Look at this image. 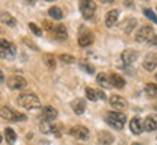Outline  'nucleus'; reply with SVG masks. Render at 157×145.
<instances>
[{
  "instance_id": "c85d7f7f",
  "label": "nucleus",
  "mask_w": 157,
  "mask_h": 145,
  "mask_svg": "<svg viewBox=\"0 0 157 145\" xmlns=\"http://www.w3.org/2000/svg\"><path fill=\"white\" fill-rule=\"evenodd\" d=\"M78 65H80V68H82V70H84V71L89 72V74H93V72H95V67H93L92 64H89V62L80 61V62H78Z\"/></svg>"
},
{
  "instance_id": "ddd939ff",
  "label": "nucleus",
  "mask_w": 157,
  "mask_h": 145,
  "mask_svg": "<svg viewBox=\"0 0 157 145\" xmlns=\"http://www.w3.org/2000/svg\"><path fill=\"white\" fill-rule=\"evenodd\" d=\"M143 67L146 68L147 71H154L157 67V54H148V55L144 58Z\"/></svg>"
},
{
  "instance_id": "a878e982",
  "label": "nucleus",
  "mask_w": 157,
  "mask_h": 145,
  "mask_svg": "<svg viewBox=\"0 0 157 145\" xmlns=\"http://www.w3.org/2000/svg\"><path fill=\"white\" fill-rule=\"evenodd\" d=\"M144 91H146L147 96H150V97H157V84L147 83L146 87H144Z\"/></svg>"
},
{
  "instance_id": "2eb2a0df",
  "label": "nucleus",
  "mask_w": 157,
  "mask_h": 145,
  "mask_svg": "<svg viewBox=\"0 0 157 145\" xmlns=\"http://www.w3.org/2000/svg\"><path fill=\"white\" fill-rule=\"evenodd\" d=\"M93 39H95V36H93L92 32L84 31V32H82L80 36H78V45H80V46H89V45L93 44Z\"/></svg>"
},
{
  "instance_id": "4c0bfd02",
  "label": "nucleus",
  "mask_w": 157,
  "mask_h": 145,
  "mask_svg": "<svg viewBox=\"0 0 157 145\" xmlns=\"http://www.w3.org/2000/svg\"><path fill=\"white\" fill-rule=\"evenodd\" d=\"M131 145H141V144H140V142H132Z\"/></svg>"
},
{
  "instance_id": "393cba45",
  "label": "nucleus",
  "mask_w": 157,
  "mask_h": 145,
  "mask_svg": "<svg viewBox=\"0 0 157 145\" xmlns=\"http://www.w3.org/2000/svg\"><path fill=\"white\" fill-rule=\"evenodd\" d=\"M2 23H3V25H7V28H15L17 22L12 15H9V13H2Z\"/></svg>"
},
{
  "instance_id": "2f4dec72",
  "label": "nucleus",
  "mask_w": 157,
  "mask_h": 145,
  "mask_svg": "<svg viewBox=\"0 0 157 145\" xmlns=\"http://www.w3.org/2000/svg\"><path fill=\"white\" fill-rule=\"evenodd\" d=\"M144 15H146L147 19H150L153 23H157V16L151 9H144Z\"/></svg>"
},
{
  "instance_id": "a211bd4d",
  "label": "nucleus",
  "mask_w": 157,
  "mask_h": 145,
  "mask_svg": "<svg viewBox=\"0 0 157 145\" xmlns=\"http://www.w3.org/2000/svg\"><path fill=\"white\" fill-rule=\"evenodd\" d=\"M118 15H119V12L117 9H112V10H109L106 13V16H105V25H106L108 28H112L113 25L117 23Z\"/></svg>"
},
{
  "instance_id": "dca6fc26",
  "label": "nucleus",
  "mask_w": 157,
  "mask_h": 145,
  "mask_svg": "<svg viewBox=\"0 0 157 145\" xmlns=\"http://www.w3.org/2000/svg\"><path fill=\"white\" fill-rule=\"evenodd\" d=\"M96 81L99 86H102L103 89H112V81H111V77H109V74L106 72H101V74H98L96 76Z\"/></svg>"
},
{
  "instance_id": "f8f14e48",
  "label": "nucleus",
  "mask_w": 157,
  "mask_h": 145,
  "mask_svg": "<svg viewBox=\"0 0 157 145\" xmlns=\"http://www.w3.org/2000/svg\"><path fill=\"white\" fill-rule=\"evenodd\" d=\"M129 129H131V132H132V134H135V135L143 134V131H144L143 121H141L138 116H134L131 121H129Z\"/></svg>"
},
{
  "instance_id": "6e6552de",
  "label": "nucleus",
  "mask_w": 157,
  "mask_h": 145,
  "mask_svg": "<svg viewBox=\"0 0 157 145\" xmlns=\"http://www.w3.org/2000/svg\"><path fill=\"white\" fill-rule=\"evenodd\" d=\"M109 105H111L113 109H117V112H122L128 107V102L125 100L122 96L112 95L111 97H109Z\"/></svg>"
},
{
  "instance_id": "cd10ccee",
  "label": "nucleus",
  "mask_w": 157,
  "mask_h": 145,
  "mask_svg": "<svg viewBox=\"0 0 157 145\" xmlns=\"http://www.w3.org/2000/svg\"><path fill=\"white\" fill-rule=\"evenodd\" d=\"M84 93H86V97L92 102H96L99 99V97H98V91L93 89H90V87H86V89H84Z\"/></svg>"
},
{
  "instance_id": "6ab92c4d",
  "label": "nucleus",
  "mask_w": 157,
  "mask_h": 145,
  "mask_svg": "<svg viewBox=\"0 0 157 145\" xmlns=\"http://www.w3.org/2000/svg\"><path fill=\"white\" fill-rule=\"evenodd\" d=\"M137 26V19H127V20H124L122 23H119V28L121 31H124L125 34H131L134 28Z\"/></svg>"
},
{
  "instance_id": "7c9ffc66",
  "label": "nucleus",
  "mask_w": 157,
  "mask_h": 145,
  "mask_svg": "<svg viewBox=\"0 0 157 145\" xmlns=\"http://www.w3.org/2000/svg\"><path fill=\"white\" fill-rule=\"evenodd\" d=\"M60 58V61L66 62V64H71V62H76V58L73 55H68V54H61V55L58 57Z\"/></svg>"
},
{
  "instance_id": "39448f33",
  "label": "nucleus",
  "mask_w": 157,
  "mask_h": 145,
  "mask_svg": "<svg viewBox=\"0 0 157 145\" xmlns=\"http://www.w3.org/2000/svg\"><path fill=\"white\" fill-rule=\"evenodd\" d=\"M153 38H154V32H153V28L150 25L141 26L135 34V41L137 42H147V41H151Z\"/></svg>"
},
{
  "instance_id": "b1692460",
  "label": "nucleus",
  "mask_w": 157,
  "mask_h": 145,
  "mask_svg": "<svg viewBox=\"0 0 157 145\" xmlns=\"http://www.w3.org/2000/svg\"><path fill=\"white\" fill-rule=\"evenodd\" d=\"M16 138H17L16 132H15L12 128L5 129V139H6V142H7V145H13L16 142Z\"/></svg>"
},
{
  "instance_id": "9b49d317",
  "label": "nucleus",
  "mask_w": 157,
  "mask_h": 145,
  "mask_svg": "<svg viewBox=\"0 0 157 145\" xmlns=\"http://www.w3.org/2000/svg\"><path fill=\"white\" fill-rule=\"evenodd\" d=\"M137 58H138V52L134 50H125V51H122V54H121V60H122V62L127 64V65H131Z\"/></svg>"
},
{
  "instance_id": "4468645a",
  "label": "nucleus",
  "mask_w": 157,
  "mask_h": 145,
  "mask_svg": "<svg viewBox=\"0 0 157 145\" xmlns=\"http://www.w3.org/2000/svg\"><path fill=\"white\" fill-rule=\"evenodd\" d=\"M70 106H71V109H73V112L76 115H83L84 110H86V102H84L83 99L77 97V99H74V100L70 103Z\"/></svg>"
},
{
  "instance_id": "bb28decb",
  "label": "nucleus",
  "mask_w": 157,
  "mask_h": 145,
  "mask_svg": "<svg viewBox=\"0 0 157 145\" xmlns=\"http://www.w3.org/2000/svg\"><path fill=\"white\" fill-rule=\"evenodd\" d=\"M48 15H50L52 19H57V20L63 19V12H61V9H60V7H57V6H52V7H50Z\"/></svg>"
},
{
  "instance_id": "aec40b11",
  "label": "nucleus",
  "mask_w": 157,
  "mask_h": 145,
  "mask_svg": "<svg viewBox=\"0 0 157 145\" xmlns=\"http://www.w3.org/2000/svg\"><path fill=\"white\" fill-rule=\"evenodd\" d=\"M143 126H144V131L147 132H153L157 129V121L153 116H147L144 121H143Z\"/></svg>"
},
{
  "instance_id": "e433bc0d",
  "label": "nucleus",
  "mask_w": 157,
  "mask_h": 145,
  "mask_svg": "<svg viewBox=\"0 0 157 145\" xmlns=\"http://www.w3.org/2000/svg\"><path fill=\"white\" fill-rule=\"evenodd\" d=\"M150 42H151V44L154 45V46H157V35H154V38H153L151 41H150Z\"/></svg>"
},
{
  "instance_id": "f3484780",
  "label": "nucleus",
  "mask_w": 157,
  "mask_h": 145,
  "mask_svg": "<svg viewBox=\"0 0 157 145\" xmlns=\"http://www.w3.org/2000/svg\"><path fill=\"white\" fill-rule=\"evenodd\" d=\"M57 116H58V112H57L56 107H52V106L42 107V117H44L45 121H50V122H52Z\"/></svg>"
},
{
  "instance_id": "58836bf2",
  "label": "nucleus",
  "mask_w": 157,
  "mask_h": 145,
  "mask_svg": "<svg viewBox=\"0 0 157 145\" xmlns=\"http://www.w3.org/2000/svg\"><path fill=\"white\" fill-rule=\"evenodd\" d=\"M154 107H156V109H157V105H154Z\"/></svg>"
},
{
  "instance_id": "20e7f679",
  "label": "nucleus",
  "mask_w": 157,
  "mask_h": 145,
  "mask_svg": "<svg viewBox=\"0 0 157 145\" xmlns=\"http://www.w3.org/2000/svg\"><path fill=\"white\" fill-rule=\"evenodd\" d=\"M0 55H2V58L3 60H10V58H13V57L16 55V46H15V44H12V42H9V41H6L5 38H2V41H0Z\"/></svg>"
},
{
  "instance_id": "f257e3e1",
  "label": "nucleus",
  "mask_w": 157,
  "mask_h": 145,
  "mask_svg": "<svg viewBox=\"0 0 157 145\" xmlns=\"http://www.w3.org/2000/svg\"><path fill=\"white\" fill-rule=\"evenodd\" d=\"M105 121L109 126H112L113 129L117 131H122L124 125H125V121H127V116L124 112H108L105 115Z\"/></svg>"
},
{
  "instance_id": "7ed1b4c3",
  "label": "nucleus",
  "mask_w": 157,
  "mask_h": 145,
  "mask_svg": "<svg viewBox=\"0 0 157 145\" xmlns=\"http://www.w3.org/2000/svg\"><path fill=\"white\" fill-rule=\"evenodd\" d=\"M0 115H2V119L10 121V122L26 121V116H25V115L19 113V112H15L12 107H9V106H2V109H0Z\"/></svg>"
},
{
  "instance_id": "c756f323",
  "label": "nucleus",
  "mask_w": 157,
  "mask_h": 145,
  "mask_svg": "<svg viewBox=\"0 0 157 145\" xmlns=\"http://www.w3.org/2000/svg\"><path fill=\"white\" fill-rule=\"evenodd\" d=\"M45 60V64H47V67L50 68V70H54L56 68V58L52 55H50V54H47V55L44 57Z\"/></svg>"
},
{
  "instance_id": "473e14b6",
  "label": "nucleus",
  "mask_w": 157,
  "mask_h": 145,
  "mask_svg": "<svg viewBox=\"0 0 157 145\" xmlns=\"http://www.w3.org/2000/svg\"><path fill=\"white\" fill-rule=\"evenodd\" d=\"M28 28L31 29V31H32V32H34L35 35H36V36H41V35H42V29L39 28L38 25H36V23H34V22H31L28 25Z\"/></svg>"
},
{
  "instance_id": "9d476101",
  "label": "nucleus",
  "mask_w": 157,
  "mask_h": 145,
  "mask_svg": "<svg viewBox=\"0 0 157 145\" xmlns=\"http://www.w3.org/2000/svg\"><path fill=\"white\" fill-rule=\"evenodd\" d=\"M39 129H41V132L42 134H56L57 136H60V129L58 126H56L52 122L50 121H41L39 122Z\"/></svg>"
},
{
  "instance_id": "ea45409f",
  "label": "nucleus",
  "mask_w": 157,
  "mask_h": 145,
  "mask_svg": "<svg viewBox=\"0 0 157 145\" xmlns=\"http://www.w3.org/2000/svg\"><path fill=\"white\" fill-rule=\"evenodd\" d=\"M156 80H157V74H156Z\"/></svg>"
},
{
  "instance_id": "4be33fe9",
  "label": "nucleus",
  "mask_w": 157,
  "mask_h": 145,
  "mask_svg": "<svg viewBox=\"0 0 157 145\" xmlns=\"http://www.w3.org/2000/svg\"><path fill=\"white\" fill-rule=\"evenodd\" d=\"M98 141H99V144L101 145H111L115 141L112 134H109V132H101V134L98 135Z\"/></svg>"
},
{
  "instance_id": "f03ea898",
  "label": "nucleus",
  "mask_w": 157,
  "mask_h": 145,
  "mask_svg": "<svg viewBox=\"0 0 157 145\" xmlns=\"http://www.w3.org/2000/svg\"><path fill=\"white\" fill-rule=\"evenodd\" d=\"M16 102L19 106L25 107V109H38V107H41V100L34 93H22V95H19Z\"/></svg>"
},
{
  "instance_id": "412c9836",
  "label": "nucleus",
  "mask_w": 157,
  "mask_h": 145,
  "mask_svg": "<svg viewBox=\"0 0 157 145\" xmlns=\"http://www.w3.org/2000/svg\"><path fill=\"white\" fill-rule=\"evenodd\" d=\"M109 77H111V81H112V87H115V89H124V86H125L124 77H121V76L117 74V72L109 74Z\"/></svg>"
},
{
  "instance_id": "5701e85b",
  "label": "nucleus",
  "mask_w": 157,
  "mask_h": 145,
  "mask_svg": "<svg viewBox=\"0 0 157 145\" xmlns=\"http://www.w3.org/2000/svg\"><path fill=\"white\" fill-rule=\"evenodd\" d=\"M54 36H56V39H58V41H66V39H67V36H68L66 26H64V25H58V26H56Z\"/></svg>"
},
{
  "instance_id": "f704fd0d",
  "label": "nucleus",
  "mask_w": 157,
  "mask_h": 145,
  "mask_svg": "<svg viewBox=\"0 0 157 145\" xmlns=\"http://www.w3.org/2000/svg\"><path fill=\"white\" fill-rule=\"evenodd\" d=\"M23 42H25V44L28 45V46H32L34 50H36V51H38V46H36V45H34V44H32V42H29V41H28V38H23Z\"/></svg>"
},
{
  "instance_id": "0eeeda50",
  "label": "nucleus",
  "mask_w": 157,
  "mask_h": 145,
  "mask_svg": "<svg viewBox=\"0 0 157 145\" xmlns=\"http://www.w3.org/2000/svg\"><path fill=\"white\" fill-rule=\"evenodd\" d=\"M68 134L71 135L73 138H76V139H80V141L89 139V136H90L89 129L84 128V126H82V125H76V126H73V128H70Z\"/></svg>"
},
{
  "instance_id": "c9c22d12",
  "label": "nucleus",
  "mask_w": 157,
  "mask_h": 145,
  "mask_svg": "<svg viewBox=\"0 0 157 145\" xmlns=\"http://www.w3.org/2000/svg\"><path fill=\"white\" fill-rule=\"evenodd\" d=\"M96 91H98V97H99L101 100H105V99H106V96H105V93H103L102 90H96Z\"/></svg>"
},
{
  "instance_id": "1a4fd4ad",
  "label": "nucleus",
  "mask_w": 157,
  "mask_h": 145,
  "mask_svg": "<svg viewBox=\"0 0 157 145\" xmlns=\"http://www.w3.org/2000/svg\"><path fill=\"white\" fill-rule=\"evenodd\" d=\"M26 80L22 76H12L7 80V87L10 90H22L26 87Z\"/></svg>"
},
{
  "instance_id": "72a5a7b5",
  "label": "nucleus",
  "mask_w": 157,
  "mask_h": 145,
  "mask_svg": "<svg viewBox=\"0 0 157 145\" xmlns=\"http://www.w3.org/2000/svg\"><path fill=\"white\" fill-rule=\"evenodd\" d=\"M42 26H44L45 31H50V32L51 31H56V26H54L50 20H44V22H42Z\"/></svg>"
},
{
  "instance_id": "423d86ee",
  "label": "nucleus",
  "mask_w": 157,
  "mask_h": 145,
  "mask_svg": "<svg viewBox=\"0 0 157 145\" xmlns=\"http://www.w3.org/2000/svg\"><path fill=\"white\" fill-rule=\"evenodd\" d=\"M78 7H80V12H82L84 19H93L95 10H96L95 2H84L83 0V2L78 3Z\"/></svg>"
}]
</instances>
